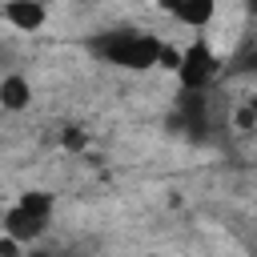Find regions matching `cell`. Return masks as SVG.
<instances>
[{
    "label": "cell",
    "mask_w": 257,
    "mask_h": 257,
    "mask_svg": "<svg viewBox=\"0 0 257 257\" xmlns=\"http://www.w3.org/2000/svg\"><path fill=\"white\" fill-rule=\"evenodd\" d=\"M161 48H165V40H157L141 28H116V32L96 40V52L108 64H120V68H153Z\"/></svg>",
    "instance_id": "cell-1"
},
{
    "label": "cell",
    "mask_w": 257,
    "mask_h": 257,
    "mask_svg": "<svg viewBox=\"0 0 257 257\" xmlns=\"http://www.w3.org/2000/svg\"><path fill=\"white\" fill-rule=\"evenodd\" d=\"M48 221H52V197L48 193H24L8 213H4V233L20 245H32L48 233Z\"/></svg>",
    "instance_id": "cell-2"
},
{
    "label": "cell",
    "mask_w": 257,
    "mask_h": 257,
    "mask_svg": "<svg viewBox=\"0 0 257 257\" xmlns=\"http://www.w3.org/2000/svg\"><path fill=\"white\" fill-rule=\"evenodd\" d=\"M177 76H181L185 92H205V84L217 76V56H213L205 44H193V48H185V52H181Z\"/></svg>",
    "instance_id": "cell-3"
},
{
    "label": "cell",
    "mask_w": 257,
    "mask_h": 257,
    "mask_svg": "<svg viewBox=\"0 0 257 257\" xmlns=\"http://www.w3.org/2000/svg\"><path fill=\"white\" fill-rule=\"evenodd\" d=\"M177 24H189V28H205L217 12V0H157Z\"/></svg>",
    "instance_id": "cell-4"
},
{
    "label": "cell",
    "mask_w": 257,
    "mask_h": 257,
    "mask_svg": "<svg viewBox=\"0 0 257 257\" xmlns=\"http://www.w3.org/2000/svg\"><path fill=\"white\" fill-rule=\"evenodd\" d=\"M4 20L16 28V32H40L48 12L40 0H4Z\"/></svg>",
    "instance_id": "cell-5"
},
{
    "label": "cell",
    "mask_w": 257,
    "mask_h": 257,
    "mask_svg": "<svg viewBox=\"0 0 257 257\" xmlns=\"http://www.w3.org/2000/svg\"><path fill=\"white\" fill-rule=\"evenodd\" d=\"M32 104V84L20 72H4L0 76V112H24Z\"/></svg>",
    "instance_id": "cell-6"
},
{
    "label": "cell",
    "mask_w": 257,
    "mask_h": 257,
    "mask_svg": "<svg viewBox=\"0 0 257 257\" xmlns=\"http://www.w3.org/2000/svg\"><path fill=\"white\" fill-rule=\"evenodd\" d=\"M233 72H237V76H257V48L241 52V56L233 60Z\"/></svg>",
    "instance_id": "cell-7"
},
{
    "label": "cell",
    "mask_w": 257,
    "mask_h": 257,
    "mask_svg": "<svg viewBox=\"0 0 257 257\" xmlns=\"http://www.w3.org/2000/svg\"><path fill=\"white\" fill-rule=\"evenodd\" d=\"M20 249H24L20 241H12L8 233H0V257H20Z\"/></svg>",
    "instance_id": "cell-8"
}]
</instances>
